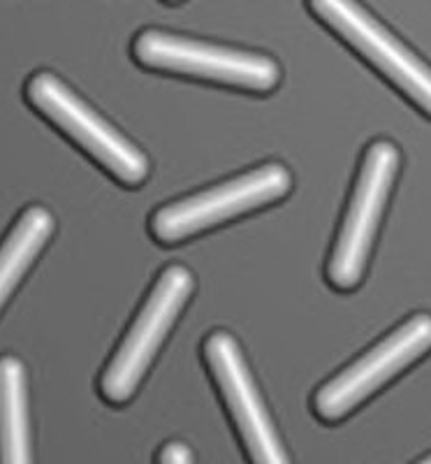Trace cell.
Listing matches in <instances>:
<instances>
[{
    "label": "cell",
    "mask_w": 431,
    "mask_h": 464,
    "mask_svg": "<svg viewBox=\"0 0 431 464\" xmlns=\"http://www.w3.org/2000/svg\"><path fill=\"white\" fill-rule=\"evenodd\" d=\"M420 464H431V455H429V458L425 459V462H420Z\"/></svg>",
    "instance_id": "cell-12"
},
{
    "label": "cell",
    "mask_w": 431,
    "mask_h": 464,
    "mask_svg": "<svg viewBox=\"0 0 431 464\" xmlns=\"http://www.w3.org/2000/svg\"><path fill=\"white\" fill-rule=\"evenodd\" d=\"M160 464H193V453L186 443L169 441L160 453Z\"/></svg>",
    "instance_id": "cell-11"
},
{
    "label": "cell",
    "mask_w": 431,
    "mask_h": 464,
    "mask_svg": "<svg viewBox=\"0 0 431 464\" xmlns=\"http://www.w3.org/2000/svg\"><path fill=\"white\" fill-rule=\"evenodd\" d=\"M168 3H179V0H168Z\"/></svg>",
    "instance_id": "cell-13"
},
{
    "label": "cell",
    "mask_w": 431,
    "mask_h": 464,
    "mask_svg": "<svg viewBox=\"0 0 431 464\" xmlns=\"http://www.w3.org/2000/svg\"><path fill=\"white\" fill-rule=\"evenodd\" d=\"M205 358L221 388L253 464H290L288 453L253 383L239 343L227 333H214L205 342Z\"/></svg>",
    "instance_id": "cell-8"
},
{
    "label": "cell",
    "mask_w": 431,
    "mask_h": 464,
    "mask_svg": "<svg viewBox=\"0 0 431 464\" xmlns=\"http://www.w3.org/2000/svg\"><path fill=\"white\" fill-rule=\"evenodd\" d=\"M322 24L343 37L369 63L431 116V68L397 40L358 0H309Z\"/></svg>",
    "instance_id": "cell-6"
},
{
    "label": "cell",
    "mask_w": 431,
    "mask_h": 464,
    "mask_svg": "<svg viewBox=\"0 0 431 464\" xmlns=\"http://www.w3.org/2000/svg\"><path fill=\"white\" fill-rule=\"evenodd\" d=\"M397 169H399V151L395 144L378 140L369 147L327 267V276L339 290H352L362 281Z\"/></svg>",
    "instance_id": "cell-3"
},
{
    "label": "cell",
    "mask_w": 431,
    "mask_h": 464,
    "mask_svg": "<svg viewBox=\"0 0 431 464\" xmlns=\"http://www.w3.org/2000/svg\"><path fill=\"white\" fill-rule=\"evenodd\" d=\"M132 53L147 68L202 77L255 93H267L281 80L276 61L263 53L197 43L163 31L139 33L132 44Z\"/></svg>",
    "instance_id": "cell-1"
},
{
    "label": "cell",
    "mask_w": 431,
    "mask_h": 464,
    "mask_svg": "<svg viewBox=\"0 0 431 464\" xmlns=\"http://www.w3.org/2000/svg\"><path fill=\"white\" fill-rule=\"evenodd\" d=\"M26 95L37 111L72 138L102 168L126 186H139L148 174V160L135 144L95 114L52 72H37L26 86Z\"/></svg>",
    "instance_id": "cell-2"
},
{
    "label": "cell",
    "mask_w": 431,
    "mask_h": 464,
    "mask_svg": "<svg viewBox=\"0 0 431 464\" xmlns=\"http://www.w3.org/2000/svg\"><path fill=\"white\" fill-rule=\"evenodd\" d=\"M0 464H33L26 370L12 355L0 358Z\"/></svg>",
    "instance_id": "cell-9"
},
{
    "label": "cell",
    "mask_w": 431,
    "mask_h": 464,
    "mask_svg": "<svg viewBox=\"0 0 431 464\" xmlns=\"http://www.w3.org/2000/svg\"><path fill=\"white\" fill-rule=\"evenodd\" d=\"M426 351H431V316L417 314L358 362H352L348 370L322 385L313 400L316 413L322 420H341Z\"/></svg>",
    "instance_id": "cell-7"
},
{
    "label": "cell",
    "mask_w": 431,
    "mask_h": 464,
    "mask_svg": "<svg viewBox=\"0 0 431 464\" xmlns=\"http://www.w3.org/2000/svg\"><path fill=\"white\" fill-rule=\"evenodd\" d=\"M290 186H292V179L283 165H263L227 184L202 190L197 196L158 209L151 218L153 237L163 244L188 239L195 232H202L211 226L242 217L246 211L281 200Z\"/></svg>",
    "instance_id": "cell-4"
},
{
    "label": "cell",
    "mask_w": 431,
    "mask_h": 464,
    "mask_svg": "<svg viewBox=\"0 0 431 464\" xmlns=\"http://www.w3.org/2000/svg\"><path fill=\"white\" fill-rule=\"evenodd\" d=\"M190 293H193V276L181 265L168 267L156 281L147 304L137 314L130 333L126 334L102 374L101 391L111 404H123L135 395L148 364L168 337L169 327L188 302Z\"/></svg>",
    "instance_id": "cell-5"
},
{
    "label": "cell",
    "mask_w": 431,
    "mask_h": 464,
    "mask_svg": "<svg viewBox=\"0 0 431 464\" xmlns=\"http://www.w3.org/2000/svg\"><path fill=\"white\" fill-rule=\"evenodd\" d=\"M53 232V217L44 207H28L5 242L0 244V309L5 306L12 290L26 275L37 254L43 251Z\"/></svg>",
    "instance_id": "cell-10"
}]
</instances>
